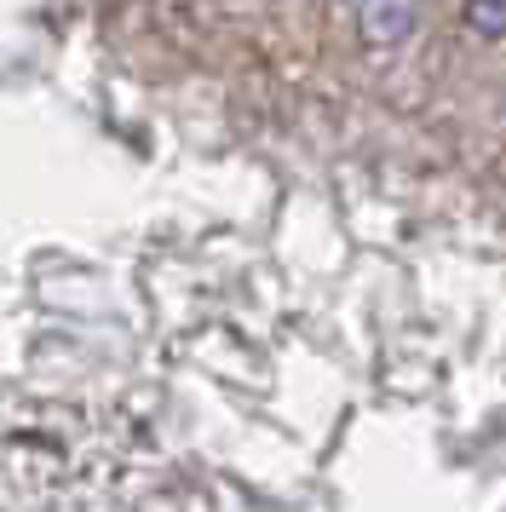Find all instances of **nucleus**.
Wrapping results in <instances>:
<instances>
[{
    "mask_svg": "<svg viewBox=\"0 0 506 512\" xmlns=\"http://www.w3.org/2000/svg\"><path fill=\"white\" fill-rule=\"evenodd\" d=\"M357 35L368 52H391L414 35V0H357Z\"/></svg>",
    "mask_w": 506,
    "mask_h": 512,
    "instance_id": "f257e3e1",
    "label": "nucleus"
},
{
    "mask_svg": "<svg viewBox=\"0 0 506 512\" xmlns=\"http://www.w3.org/2000/svg\"><path fill=\"white\" fill-rule=\"evenodd\" d=\"M460 18H466V29L483 35V41H506V0H466Z\"/></svg>",
    "mask_w": 506,
    "mask_h": 512,
    "instance_id": "f03ea898",
    "label": "nucleus"
}]
</instances>
